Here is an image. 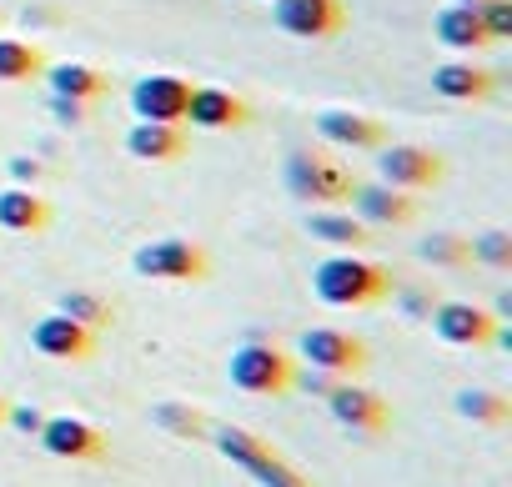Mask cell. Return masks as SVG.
Segmentation results:
<instances>
[{"label": "cell", "instance_id": "6da1fadb", "mask_svg": "<svg viewBox=\"0 0 512 487\" xmlns=\"http://www.w3.org/2000/svg\"><path fill=\"white\" fill-rule=\"evenodd\" d=\"M312 292L327 307H367V302H382L392 292V277L372 257L337 252V257H327V262L312 267Z\"/></svg>", "mask_w": 512, "mask_h": 487}, {"label": "cell", "instance_id": "7a4b0ae2", "mask_svg": "<svg viewBox=\"0 0 512 487\" xmlns=\"http://www.w3.org/2000/svg\"><path fill=\"white\" fill-rule=\"evenodd\" d=\"M226 377L236 392L246 397H277L297 382V367L287 352H277L272 342H241L231 357H226Z\"/></svg>", "mask_w": 512, "mask_h": 487}, {"label": "cell", "instance_id": "3957f363", "mask_svg": "<svg viewBox=\"0 0 512 487\" xmlns=\"http://www.w3.org/2000/svg\"><path fill=\"white\" fill-rule=\"evenodd\" d=\"M211 442H216V452H221L226 462L246 467L262 487H312L297 467H287V462L277 457V447H267L262 437L246 432V427H211Z\"/></svg>", "mask_w": 512, "mask_h": 487}, {"label": "cell", "instance_id": "277c9868", "mask_svg": "<svg viewBox=\"0 0 512 487\" xmlns=\"http://www.w3.org/2000/svg\"><path fill=\"white\" fill-rule=\"evenodd\" d=\"M287 186L307 206H332V201H347L357 181L342 161H332L322 151H292L287 156Z\"/></svg>", "mask_w": 512, "mask_h": 487}, {"label": "cell", "instance_id": "5b68a950", "mask_svg": "<svg viewBox=\"0 0 512 487\" xmlns=\"http://www.w3.org/2000/svg\"><path fill=\"white\" fill-rule=\"evenodd\" d=\"M131 267L151 282H201L206 277V252L186 236H161V241H146L136 247Z\"/></svg>", "mask_w": 512, "mask_h": 487}, {"label": "cell", "instance_id": "8992f818", "mask_svg": "<svg viewBox=\"0 0 512 487\" xmlns=\"http://www.w3.org/2000/svg\"><path fill=\"white\" fill-rule=\"evenodd\" d=\"M377 181L397 186V191H427L442 181V156L427 151V146H412V141H382L377 151Z\"/></svg>", "mask_w": 512, "mask_h": 487}, {"label": "cell", "instance_id": "52a82bcc", "mask_svg": "<svg viewBox=\"0 0 512 487\" xmlns=\"http://www.w3.org/2000/svg\"><path fill=\"white\" fill-rule=\"evenodd\" d=\"M272 26L297 41H327L347 26L342 0H272Z\"/></svg>", "mask_w": 512, "mask_h": 487}, {"label": "cell", "instance_id": "ba28073f", "mask_svg": "<svg viewBox=\"0 0 512 487\" xmlns=\"http://www.w3.org/2000/svg\"><path fill=\"white\" fill-rule=\"evenodd\" d=\"M307 367L327 372V377H357L367 367V347L352 337V332H337V327H307L297 337Z\"/></svg>", "mask_w": 512, "mask_h": 487}, {"label": "cell", "instance_id": "9c48e42d", "mask_svg": "<svg viewBox=\"0 0 512 487\" xmlns=\"http://www.w3.org/2000/svg\"><path fill=\"white\" fill-rule=\"evenodd\" d=\"M186 101H191V81H186V76H171V71L141 76V81L131 86V111H136V121L181 126V121H186Z\"/></svg>", "mask_w": 512, "mask_h": 487}, {"label": "cell", "instance_id": "30bf717a", "mask_svg": "<svg viewBox=\"0 0 512 487\" xmlns=\"http://www.w3.org/2000/svg\"><path fill=\"white\" fill-rule=\"evenodd\" d=\"M327 412L347 427V432H362V437H382L387 432V402L377 397V392H367V387H357V382H332V392H327Z\"/></svg>", "mask_w": 512, "mask_h": 487}, {"label": "cell", "instance_id": "8fae6325", "mask_svg": "<svg viewBox=\"0 0 512 487\" xmlns=\"http://www.w3.org/2000/svg\"><path fill=\"white\" fill-rule=\"evenodd\" d=\"M427 322H432V332L447 347H487L497 337V317L482 312V307H472V302H437L427 312Z\"/></svg>", "mask_w": 512, "mask_h": 487}, {"label": "cell", "instance_id": "7c38bea8", "mask_svg": "<svg viewBox=\"0 0 512 487\" xmlns=\"http://www.w3.org/2000/svg\"><path fill=\"white\" fill-rule=\"evenodd\" d=\"M352 216L362 221V226H407L412 216H417V201H412V191H397V186H387V181H362V186H352Z\"/></svg>", "mask_w": 512, "mask_h": 487}, {"label": "cell", "instance_id": "4fadbf2b", "mask_svg": "<svg viewBox=\"0 0 512 487\" xmlns=\"http://www.w3.org/2000/svg\"><path fill=\"white\" fill-rule=\"evenodd\" d=\"M36 437H41V447L51 457H66V462H96V457H106V437L86 417H46Z\"/></svg>", "mask_w": 512, "mask_h": 487}, {"label": "cell", "instance_id": "5bb4252c", "mask_svg": "<svg viewBox=\"0 0 512 487\" xmlns=\"http://www.w3.org/2000/svg\"><path fill=\"white\" fill-rule=\"evenodd\" d=\"M31 347L41 357H51V362H86L91 347H96V332H86L81 322H71L61 312H51V317H41L31 327Z\"/></svg>", "mask_w": 512, "mask_h": 487}, {"label": "cell", "instance_id": "9a60e30c", "mask_svg": "<svg viewBox=\"0 0 512 487\" xmlns=\"http://www.w3.org/2000/svg\"><path fill=\"white\" fill-rule=\"evenodd\" d=\"M186 121L196 131H241L246 126V101L231 96L226 86H191Z\"/></svg>", "mask_w": 512, "mask_h": 487}, {"label": "cell", "instance_id": "2e32d148", "mask_svg": "<svg viewBox=\"0 0 512 487\" xmlns=\"http://www.w3.org/2000/svg\"><path fill=\"white\" fill-rule=\"evenodd\" d=\"M317 131H322V141H332V146H352V151H372V146L387 141V126H382L377 116L342 111V106L322 111V116H317Z\"/></svg>", "mask_w": 512, "mask_h": 487}, {"label": "cell", "instance_id": "e0dca14e", "mask_svg": "<svg viewBox=\"0 0 512 487\" xmlns=\"http://www.w3.org/2000/svg\"><path fill=\"white\" fill-rule=\"evenodd\" d=\"M432 36L447 46V51H487L492 41H487V31H482V16H477V6H442L437 16H432Z\"/></svg>", "mask_w": 512, "mask_h": 487}, {"label": "cell", "instance_id": "ac0fdd59", "mask_svg": "<svg viewBox=\"0 0 512 487\" xmlns=\"http://www.w3.org/2000/svg\"><path fill=\"white\" fill-rule=\"evenodd\" d=\"M186 151V136L181 126H166V121H136L126 131V156L146 161V166H161V161H176Z\"/></svg>", "mask_w": 512, "mask_h": 487}, {"label": "cell", "instance_id": "d6986e66", "mask_svg": "<svg viewBox=\"0 0 512 487\" xmlns=\"http://www.w3.org/2000/svg\"><path fill=\"white\" fill-rule=\"evenodd\" d=\"M492 71H482V66H472V61H442L437 71H432V91L442 96V101H487L492 96Z\"/></svg>", "mask_w": 512, "mask_h": 487}, {"label": "cell", "instance_id": "ffe728a7", "mask_svg": "<svg viewBox=\"0 0 512 487\" xmlns=\"http://www.w3.org/2000/svg\"><path fill=\"white\" fill-rule=\"evenodd\" d=\"M41 76H46L51 96H61V101H86V106L111 86V81H106L96 66H86V61H61V66H46Z\"/></svg>", "mask_w": 512, "mask_h": 487}, {"label": "cell", "instance_id": "44dd1931", "mask_svg": "<svg viewBox=\"0 0 512 487\" xmlns=\"http://www.w3.org/2000/svg\"><path fill=\"white\" fill-rule=\"evenodd\" d=\"M51 221V206L31 186H6L0 191V231H41Z\"/></svg>", "mask_w": 512, "mask_h": 487}, {"label": "cell", "instance_id": "7402d4cb", "mask_svg": "<svg viewBox=\"0 0 512 487\" xmlns=\"http://www.w3.org/2000/svg\"><path fill=\"white\" fill-rule=\"evenodd\" d=\"M307 231L317 241H332V247H367V226L352 216V211H312L307 216Z\"/></svg>", "mask_w": 512, "mask_h": 487}, {"label": "cell", "instance_id": "603a6c76", "mask_svg": "<svg viewBox=\"0 0 512 487\" xmlns=\"http://www.w3.org/2000/svg\"><path fill=\"white\" fill-rule=\"evenodd\" d=\"M452 407L467 417V422H482V427H502L512 417V402L502 392H487V387H462L452 397Z\"/></svg>", "mask_w": 512, "mask_h": 487}, {"label": "cell", "instance_id": "cb8c5ba5", "mask_svg": "<svg viewBox=\"0 0 512 487\" xmlns=\"http://www.w3.org/2000/svg\"><path fill=\"white\" fill-rule=\"evenodd\" d=\"M41 71H46V61H41V51H36L31 41L0 36V81L16 86V81H31V76H41Z\"/></svg>", "mask_w": 512, "mask_h": 487}, {"label": "cell", "instance_id": "d4e9b609", "mask_svg": "<svg viewBox=\"0 0 512 487\" xmlns=\"http://www.w3.org/2000/svg\"><path fill=\"white\" fill-rule=\"evenodd\" d=\"M61 317H71V322H81L86 332H96V327H106L111 322V302L106 297H96V292H86V287H71L66 297H61V307H56Z\"/></svg>", "mask_w": 512, "mask_h": 487}, {"label": "cell", "instance_id": "484cf974", "mask_svg": "<svg viewBox=\"0 0 512 487\" xmlns=\"http://www.w3.org/2000/svg\"><path fill=\"white\" fill-rule=\"evenodd\" d=\"M417 257H422L427 267H467V262H472V247H467V236H452V231H432V236H422Z\"/></svg>", "mask_w": 512, "mask_h": 487}, {"label": "cell", "instance_id": "4316f807", "mask_svg": "<svg viewBox=\"0 0 512 487\" xmlns=\"http://www.w3.org/2000/svg\"><path fill=\"white\" fill-rule=\"evenodd\" d=\"M467 247H472V262H487L497 272L512 267V231H482V236H467Z\"/></svg>", "mask_w": 512, "mask_h": 487}, {"label": "cell", "instance_id": "83f0119b", "mask_svg": "<svg viewBox=\"0 0 512 487\" xmlns=\"http://www.w3.org/2000/svg\"><path fill=\"white\" fill-rule=\"evenodd\" d=\"M151 422L166 427V432H176V437H201V432H206L201 412H191V407H181V402H161V407H151Z\"/></svg>", "mask_w": 512, "mask_h": 487}, {"label": "cell", "instance_id": "f1b7e54d", "mask_svg": "<svg viewBox=\"0 0 512 487\" xmlns=\"http://www.w3.org/2000/svg\"><path fill=\"white\" fill-rule=\"evenodd\" d=\"M477 16H482V31L487 41H512V0H477Z\"/></svg>", "mask_w": 512, "mask_h": 487}, {"label": "cell", "instance_id": "f546056e", "mask_svg": "<svg viewBox=\"0 0 512 487\" xmlns=\"http://www.w3.org/2000/svg\"><path fill=\"white\" fill-rule=\"evenodd\" d=\"M6 422H11L16 432L36 437V432H41V422H46V412H36V407H11V402H6Z\"/></svg>", "mask_w": 512, "mask_h": 487}, {"label": "cell", "instance_id": "4dcf8cb0", "mask_svg": "<svg viewBox=\"0 0 512 487\" xmlns=\"http://www.w3.org/2000/svg\"><path fill=\"white\" fill-rule=\"evenodd\" d=\"M6 171H11V181H16V186H36L41 161H36V156H11V161H6Z\"/></svg>", "mask_w": 512, "mask_h": 487}, {"label": "cell", "instance_id": "1f68e13d", "mask_svg": "<svg viewBox=\"0 0 512 487\" xmlns=\"http://www.w3.org/2000/svg\"><path fill=\"white\" fill-rule=\"evenodd\" d=\"M51 116H56L61 126H81V121H86V101H61V96H51Z\"/></svg>", "mask_w": 512, "mask_h": 487}, {"label": "cell", "instance_id": "d6a6232c", "mask_svg": "<svg viewBox=\"0 0 512 487\" xmlns=\"http://www.w3.org/2000/svg\"><path fill=\"white\" fill-rule=\"evenodd\" d=\"M332 382H342V377H327V372H317V367L302 377V387H307V392H322V397L332 392Z\"/></svg>", "mask_w": 512, "mask_h": 487}, {"label": "cell", "instance_id": "836d02e7", "mask_svg": "<svg viewBox=\"0 0 512 487\" xmlns=\"http://www.w3.org/2000/svg\"><path fill=\"white\" fill-rule=\"evenodd\" d=\"M0 422H6V397H0Z\"/></svg>", "mask_w": 512, "mask_h": 487}, {"label": "cell", "instance_id": "e575fe53", "mask_svg": "<svg viewBox=\"0 0 512 487\" xmlns=\"http://www.w3.org/2000/svg\"><path fill=\"white\" fill-rule=\"evenodd\" d=\"M457 6H477V0H457Z\"/></svg>", "mask_w": 512, "mask_h": 487}]
</instances>
